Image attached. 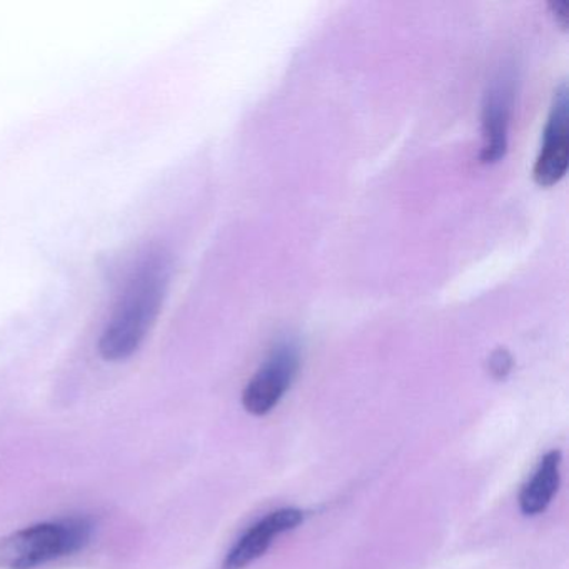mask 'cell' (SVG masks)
I'll return each mask as SVG.
<instances>
[{
    "mask_svg": "<svg viewBox=\"0 0 569 569\" xmlns=\"http://www.w3.org/2000/svg\"><path fill=\"white\" fill-rule=\"evenodd\" d=\"M171 279V259L152 251L139 262L99 338V355L108 362L131 358L154 326Z\"/></svg>",
    "mask_w": 569,
    "mask_h": 569,
    "instance_id": "obj_1",
    "label": "cell"
},
{
    "mask_svg": "<svg viewBox=\"0 0 569 569\" xmlns=\"http://www.w3.org/2000/svg\"><path fill=\"white\" fill-rule=\"evenodd\" d=\"M92 522L88 518L39 522L0 538V569H38L76 555L89 545Z\"/></svg>",
    "mask_w": 569,
    "mask_h": 569,
    "instance_id": "obj_2",
    "label": "cell"
},
{
    "mask_svg": "<svg viewBox=\"0 0 569 569\" xmlns=\"http://www.w3.org/2000/svg\"><path fill=\"white\" fill-rule=\"evenodd\" d=\"M301 366L299 346L284 339L272 348L242 392V406L252 416H266L279 405L295 382Z\"/></svg>",
    "mask_w": 569,
    "mask_h": 569,
    "instance_id": "obj_3",
    "label": "cell"
},
{
    "mask_svg": "<svg viewBox=\"0 0 569 569\" xmlns=\"http://www.w3.org/2000/svg\"><path fill=\"white\" fill-rule=\"evenodd\" d=\"M568 86L562 82L555 92L551 111L545 128L541 152L532 168V178L541 188L558 184L568 171L569 128H568Z\"/></svg>",
    "mask_w": 569,
    "mask_h": 569,
    "instance_id": "obj_4",
    "label": "cell"
},
{
    "mask_svg": "<svg viewBox=\"0 0 569 569\" xmlns=\"http://www.w3.org/2000/svg\"><path fill=\"white\" fill-rule=\"evenodd\" d=\"M515 76L501 72L489 86L482 102V164L501 161L508 151L509 122L515 108Z\"/></svg>",
    "mask_w": 569,
    "mask_h": 569,
    "instance_id": "obj_5",
    "label": "cell"
},
{
    "mask_svg": "<svg viewBox=\"0 0 569 569\" xmlns=\"http://www.w3.org/2000/svg\"><path fill=\"white\" fill-rule=\"evenodd\" d=\"M305 521V512L298 508H282L266 516L261 521L252 525L241 538L238 539L231 551L222 561L221 569H246L249 565L261 558L272 539L282 532L292 531Z\"/></svg>",
    "mask_w": 569,
    "mask_h": 569,
    "instance_id": "obj_6",
    "label": "cell"
},
{
    "mask_svg": "<svg viewBox=\"0 0 569 569\" xmlns=\"http://www.w3.org/2000/svg\"><path fill=\"white\" fill-rule=\"evenodd\" d=\"M561 451L552 449L539 462L532 478L519 495V508L525 516H538L548 509L561 481Z\"/></svg>",
    "mask_w": 569,
    "mask_h": 569,
    "instance_id": "obj_7",
    "label": "cell"
},
{
    "mask_svg": "<svg viewBox=\"0 0 569 569\" xmlns=\"http://www.w3.org/2000/svg\"><path fill=\"white\" fill-rule=\"evenodd\" d=\"M511 368L512 359L506 349H498V351L492 352L491 359H489V371L492 372L495 378H506Z\"/></svg>",
    "mask_w": 569,
    "mask_h": 569,
    "instance_id": "obj_8",
    "label": "cell"
},
{
    "mask_svg": "<svg viewBox=\"0 0 569 569\" xmlns=\"http://www.w3.org/2000/svg\"><path fill=\"white\" fill-rule=\"evenodd\" d=\"M549 11H551L552 18L555 21L561 26V29L569 28V6L565 0H552L548 4Z\"/></svg>",
    "mask_w": 569,
    "mask_h": 569,
    "instance_id": "obj_9",
    "label": "cell"
}]
</instances>
